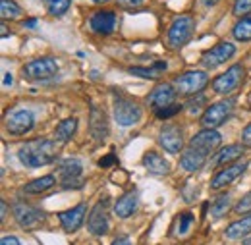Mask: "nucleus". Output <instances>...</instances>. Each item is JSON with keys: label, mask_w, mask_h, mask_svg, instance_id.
Returning a JSON list of instances; mask_svg holds the SVG:
<instances>
[{"label": "nucleus", "mask_w": 251, "mask_h": 245, "mask_svg": "<svg viewBox=\"0 0 251 245\" xmlns=\"http://www.w3.org/2000/svg\"><path fill=\"white\" fill-rule=\"evenodd\" d=\"M58 156V141L54 139H33L20 147L18 158L27 168H41L54 162Z\"/></svg>", "instance_id": "1"}, {"label": "nucleus", "mask_w": 251, "mask_h": 245, "mask_svg": "<svg viewBox=\"0 0 251 245\" xmlns=\"http://www.w3.org/2000/svg\"><path fill=\"white\" fill-rule=\"evenodd\" d=\"M22 74L29 81H47L58 74V62L56 58H50V56L35 58L22 68Z\"/></svg>", "instance_id": "2"}, {"label": "nucleus", "mask_w": 251, "mask_h": 245, "mask_svg": "<svg viewBox=\"0 0 251 245\" xmlns=\"http://www.w3.org/2000/svg\"><path fill=\"white\" fill-rule=\"evenodd\" d=\"M195 31V20L193 16L184 14V16H178L170 27H168V45L172 49H182L184 45H188L191 35Z\"/></svg>", "instance_id": "3"}, {"label": "nucleus", "mask_w": 251, "mask_h": 245, "mask_svg": "<svg viewBox=\"0 0 251 245\" xmlns=\"http://www.w3.org/2000/svg\"><path fill=\"white\" fill-rule=\"evenodd\" d=\"M234 106H236L234 98H224V100H219V102L207 106V110L201 114V125L209 127V129L220 127L222 123L230 118V114L234 112Z\"/></svg>", "instance_id": "4"}, {"label": "nucleus", "mask_w": 251, "mask_h": 245, "mask_svg": "<svg viewBox=\"0 0 251 245\" xmlns=\"http://www.w3.org/2000/svg\"><path fill=\"white\" fill-rule=\"evenodd\" d=\"M207 83H209V75H207V72H201V70H191L174 79L176 91L184 97H193V95L201 93L207 87Z\"/></svg>", "instance_id": "5"}, {"label": "nucleus", "mask_w": 251, "mask_h": 245, "mask_svg": "<svg viewBox=\"0 0 251 245\" xmlns=\"http://www.w3.org/2000/svg\"><path fill=\"white\" fill-rule=\"evenodd\" d=\"M114 120L122 127H129L141 120V106L126 97L114 98Z\"/></svg>", "instance_id": "6"}, {"label": "nucleus", "mask_w": 251, "mask_h": 245, "mask_svg": "<svg viewBox=\"0 0 251 245\" xmlns=\"http://www.w3.org/2000/svg\"><path fill=\"white\" fill-rule=\"evenodd\" d=\"M6 131L10 135H25L35 125V114L27 108H16L6 116Z\"/></svg>", "instance_id": "7"}, {"label": "nucleus", "mask_w": 251, "mask_h": 245, "mask_svg": "<svg viewBox=\"0 0 251 245\" xmlns=\"http://www.w3.org/2000/svg\"><path fill=\"white\" fill-rule=\"evenodd\" d=\"M244 75H246L244 66L234 64V66H230L224 74H220L219 77L213 81V89H215V93H219V95H228V93L236 91L242 85Z\"/></svg>", "instance_id": "8"}, {"label": "nucleus", "mask_w": 251, "mask_h": 245, "mask_svg": "<svg viewBox=\"0 0 251 245\" xmlns=\"http://www.w3.org/2000/svg\"><path fill=\"white\" fill-rule=\"evenodd\" d=\"M234 54H236V47H234L232 43H228V41H226V43H219V45H215L213 49H209V50L203 52L201 64H203L205 68L213 70V68L222 66L224 62H228Z\"/></svg>", "instance_id": "9"}, {"label": "nucleus", "mask_w": 251, "mask_h": 245, "mask_svg": "<svg viewBox=\"0 0 251 245\" xmlns=\"http://www.w3.org/2000/svg\"><path fill=\"white\" fill-rule=\"evenodd\" d=\"M14 216H16V220H18V224H20L22 228H25V230L37 228V226L45 220V213H43V211L35 209L31 205H25V203H22V201H18V203L14 205Z\"/></svg>", "instance_id": "10"}, {"label": "nucleus", "mask_w": 251, "mask_h": 245, "mask_svg": "<svg viewBox=\"0 0 251 245\" xmlns=\"http://www.w3.org/2000/svg\"><path fill=\"white\" fill-rule=\"evenodd\" d=\"M158 143H160V147L164 151H168V153L172 154H178L182 151V147H184V133H182V129L178 125L168 123V125H164L160 129Z\"/></svg>", "instance_id": "11"}, {"label": "nucleus", "mask_w": 251, "mask_h": 245, "mask_svg": "<svg viewBox=\"0 0 251 245\" xmlns=\"http://www.w3.org/2000/svg\"><path fill=\"white\" fill-rule=\"evenodd\" d=\"M220 139H222V135L217 129L205 127V129H201L199 133H195L189 139V147H193V149H197V151H201L205 154H211L220 145Z\"/></svg>", "instance_id": "12"}, {"label": "nucleus", "mask_w": 251, "mask_h": 245, "mask_svg": "<svg viewBox=\"0 0 251 245\" xmlns=\"http://www.w3.org/2000/svg\"><path fill=\"white\" fill-rule=\"evenodd\" d=\"M248 164L246 162H234V164H226L222 170H219L213 180H211V189H222L226 185H230L234 180H238L244 172H246Z\"/></svg>", "instance_id": "13"}, {"label": "nucleus", "mask_w": 251, "mask_h": 245, "mask_svg": "<svg viewBox=\"0 0 251 245\" xmlns=\"http://www.w3.org/2000/svg\"><path fill=\"white\" fill-rule=\"evenodd\" d=\"M87 228L95 236H104L108 232V216H106V201H99L87 218Z\"/></svg>", "instance_id": "14"}, {"label": "nucleus", "mask_w": 251, "mask_h": 245, "mask_svg": "<svg viewBox=\"0 0 251 245\" xmlns=\"http://www.w3.org/2000/svg\"><path fill=\"white\" fill-rule=\"evenodd\" d=\"M89 27L99 35H110L116 27V14L112 10L95 12L89 20Z\"/></svg>", "instance_id": "15"}, {"label": "nucleus", "mask_w": 251, "mask_h": 245, "mask_svg": "<svg viewBox=\"0 0 251 245\" xmlns=\"http://www.w3.org/2000/svg\"><path fill=\"white\" fill-rule=\"evenodd\" d=\"M85 215H87V207L83 203H79L77 207L60 213L58 218H60V224H62V228L66 232H77L81 228L83 220H85Z\"/></svg>", "instance_id": "16"}, {"label": "nucleus", "mask_w": 251, "mask_h": 245, "mask_svg": "<svg viewBox=\"0 0 251 245\" xmlns=\"http://www.w3.org/2000/svg\"><path fill=\"white\" fill-rule=\"evenodd\" d=\"M176 89H174V85H170V83H160L157 85L151 95H149V104L151 106H155V108H164V106H168V104H174V98H176Z\"/></svg>", "instance_id": "17"}, {"label": "nucleus", "mask_w": 251, "mask_h": 245, "mask_svg": "<svg viewBox=\"0 0 251 245\" xmlns=\"http://www.w3.org/2000/svg\"><path fill=\"white\" fill-rule=\"evenodd\" d=\"M205 162H207V154L193 149V147H188L180 156V166L188 172H199L205 166Z\"/></svg>", "instance_id": "18"}, {"label": "nucleus", "mask_w": 251, "mask_h": 245, "mask_svg": "<svg viewBox=\"0 0 251 245\" xmlns=\"http://www.w3.org/2000/svg\"><path fill=\"white\" fill-rule=\"evenodd\" d=\"M143 166L155 176H164L170 172V162L155 151H147L143 154Z\"/></svg>", "instance_id": "19"}, {"label": "nucleus", "mask_w": 251, "mask_h": 245, "mask_svg": "<svg viewBox=\"0 0 251 245\" xmlns=\"http://www.w3.org/2000/svg\"><path fill=\"white\" fill-rule=\"evenodd\" d=\"M91 135H93L97 141H102L106 135H108V123H106V116L104 112L99 108V106H93L91 108Z\"/></svg>", "instance_id": "20"}, {"label": "nucleus", "mask_w": 251, "mask_h": 245, "mask_svg": "<svg viewBox=\"0 0 251 245\" xmlns=\"http://www.w3.org/2000/svg\"><path fill=\"white\" fill-rule=\"evenodd\" d=\"M135 209H137V193H135V191L124 193V195L114 203V213H116L118 218H127V216H131Z\"/></svg>", "instance_id": "21"}, {"label": "nucleus", "mask_w": 251, "mask_h": 245, "mask_svg": "<svg viewBox=\"0 0 251 245\" xmlns=\"http://www.w3.org/2000/svg\"><path fill=\"white\" fill-rule=\"evenodd\" d=\"M224 234H226L228 240H242L244 236L251 234V213L248 216H244L242 220L232 222V224L226 228Z\"/></svg>", "instance_id": "22"}, {"label": "nucleus", "mask_w": 251, "mask_h": 245, "mask_svg": "<svg viewBox=\"0 0 251 245\" xmlns=\"http://www.w3.org/2000/svg\"><path fill=\"white\" fill-rule=\"evenodd\" d=\"M75 129H77V120H75V118H66V120H62V122L56 125V129H54V139H56L58 143H66V141H70V139L74 137Z\"/></svg>", "instance_id": "23"}, {"label": "nucleus", "mask_w": 251, "mask_h": 245, "mask_svg": "<svg viewBox=\"0 0 251 245\" xmlns=\"http://www.w3.org/2000/svg\"><path fill=\"white\" fill-rule=\"evenodd\" d=\"M83 170V164L77 158H66L58 164V172L62 176V180H72V178H79Z\"/></svg>", "instance_id": "24"}, {"label": "nucleus", "mask_w": 251, "mask_h": 245, "mask_svg": "<svg viewBox=\"0 0 251 245\" xmlns=\"http://www.w3.org/2000/svg\"><path fill=\"white\" fill-rule=\"evenodd\" d=\"M244 147L246 145H228L224 149H220L219 154L215 156V164L217 166H224V164H230L232 160L240 158L244 154Z\"/></svg>", "instance_id": "25"}, {"label": "nucleus", "mask_w": 251, "mask_h": 245, "mask_svg": "<svg viewBox=\"0 0 251 245\" xmlns=\"http://www.w3.org/2000/svg\"><path fill=\"white\" fill-rule=\"evenodd\" d=\"M54 184H56L54 176H43V178H37V180L29 182V184L24 187V191L27 195H39V193H45L50 187H54Z\"/></svg>", "instance_id": "26"}, {"label": "nucleus", "mask_w": 251, "mask_h": 245, "mask_svg": "<svg viewBox=\"0 0 251 245\" xmlns=\"http://www.w3.org/2000/svg\"><path fill=\"white\" fill-rule=\"evenodd\" d=\"M232 35H234L236 41H242V43L251 41V16L240 18L236 22V25L232 27Z\"/></svg>", "instance_id": "27"}, {"label": "nucleus", "mask_w": 251, "mask_h": 245, "mask_svg": "<svg viewBox=\"0 0 251 245\" xmlns=\"http://www.w3.org/2000/svg\"><path fill=\"white\" fill-rule=\"evenodd\" d=\"M43 4H45L47 12H49L50 16L60 18V16H64V14L70 10L72 0H43Z\"/></svg>", "instance_id": "28"}, {"label": "nucleus", "mask_w": 251, "mask_h": 245, "mask_svg": "<svg viewBox=\"0 0 251 245\" xmlns=\"http://www.w3.org/2000/svg\"><path fill=\"white\" fill-rule=\"evenodd\" d=\"M0 16L2 20H16L22 16V8L14 0H0Z\"/></svg>", "instance_id": "29"}, {"label": "nucleus", "mask_w": 251, "mask_h": 245, "mask_svg": "<svg viewBox=\"0 0 251 245\" xmlns=\"http://www.w3.org/2000/svg\"><path fill=\"white\" fill-rule=\"evenodd\" d=\"M228 211H230V195L224 193V195H220L219 199L213 203V207H211V216H213V218H222Z\"/></svg>", "instance_id": "30"}, {"label": "nucleus", "mask_w": 251, "mask_h": 245, "mask_svg": "<svg viewBox=\"0 0 251 245\" xmlns=\"http://www.w3.org/2000/svg\"><path fill=\"white\" fill-rule=\"evenodd\" d=\"M191 224H193V215H191V213H182V215H178L176 234H178V236H186L189 232V228H191Z\"/></svg>", "instance_id": "31"}, {"label": "nucleus", "mask_w": 251, "mask_h": 245, "mask_svg": "<svg viewBox=\"0 0 251 245\" xmlns=\"http://www.w3.org/2000/svg\"><path fill=\"white\" fill-rule=\"evenodd\" d=\"M127 72L131 75H137V77H143V79H157L160 75V72L155 66H151V68H129Z\"/></svg>", "instance_id": "32"}, {"label": "nucleus", "mask_w": 251, "mask_h": 245, "mask_svg": "<svg viewBox=\"0 0 251 245\" xmlns=\"http://www.w3.org/2000/svg\"><path fill=\"white\" fill-rule=\"evenodd\" d=\"M232 14L236 18H246L251 14V0H234Z\"/></svg>", "instance_id": "33"}, {"label": "nucleus", "mask_w": 251, "mask_h": 245, "mask_svg": "<svg viewBox=\"0 0 251 245\" xmlns=\"http://www.w3.org/2000/svg\"><path fill=\"white\" fill-rule=\"evenodd\" d=\"M182 108H184L182 104H168V106H164V108H158L157 116L160 118V120H166V118H172V116L180 114Z\"/></svg>", "instance_id": "34"}, {"label": "nucleus", "mask_w": 251, "mask_h": 245, "mask_svg": "<svg viewBox=\"0 0 251 245\" xmlns=\"http://www.w3.org/2000/svg\"><path fill=\"white\" fill-rule=\"evenodd\" d=\"M205 104V97L201 93H197V98H191L188 102V108H189V114L191 116H197L201 112V106Z\"/></svg>", "instance_id": "35"}, {"label": "nucleus", "mask_w": 251, "mask_h": 245, "mask_svg": "<svg viewBox=\"0 0 251 245\" xmlns=\"http://www.w3.org/2000/svg\"><path fill=\"white\" fill-rule=\"evenodd\" d=\"M236 213H240V215L251 213V191L250 193H246V195L240 199V203L236 205Z\"/></svg>", "instance_id": "36"}, {"label": "nucleus", "mask_w": 251, "mask_h": 245, "mask_svg": "<svg viewBox=\"0 0 251 245\" xmlns=\"http://www.w3.org/2000/svg\"><path fill=\"white\" fill-rule=\"evenodd\" d=\"M83 187V182L79 178H72V180H62V189H79Z\"/></svg>", "instance_id": "37"}, {"label": "nucleus", "mask_w": 251, "mask_h": 245, "mask_svg": "<svg viewBox=\"0 0 251 245\" xmlns=\"http://www.w3.org/2000/svg\"><path fill=\"white\" fill-rule=\"evenodd\" d=\"M143 2L145 0H118V4L122 8H139V6H143Z\"/></svg>", "instance_id": "38"}, {"label": "nucleus", "mask_w": 251, "mask_h": 245, "mask_svg": "<svg viewBox=\"0 0 251 245\" xmlns=\"http://www.w3.org/2000/svg\"><path fill=\"white\" fill-rule=\"evenodd\" d=\"M242 143H244L246 147H251V123L246 125V129H244V133H242Z\"/></svg>", "instance_id": "39"}, {"label": "nucleus", "mask_w": 251, "mask_h": 245, "mask_svg": "<svg viewBox=\"0 0 251 245\" xmlns=\"http://www.w3.org/2000/svg\"><path fill=\"white\" fill-rule=\"evenodd\" d=\"M114 162H116V156L110 153L108 156H104V158L99 160V166H100V168H106V166H110V164H114Z\"/></svg>", "instance_id": "40"}, {"label": "nucleus", "mask_w": 251, "mask_h": 245, "mask_svg": "<svg viewBox=\"0 0 251 245\" xmlns=\"http://www.w3.org/2000/svg\"><path fill=\"white\" fill-rule=\"evenodd\" d=\"M0 245H22V244H20V240L16 236H6V238H2Z\"/></svg>", "instance_id": "41"}, {"label": "nucleus", "mask_w": 251, "mask_h": 245, "mask_svg": "<svg viewBox=\"0 0 251 245\" xmlns=\"http://www.w3.org/2000/svg\"><path fill=\"white\" fill-rule=\"evenodd\" d=\"M12 83H14V79H12V74H8V72H6V74H4V87H10Z\"/></svg>", "instance_id": "42"}, {"label": "nucleus", "mask_w": 251, "mask_h": 245, "mask_svg": "<svg viewBox=\"0 0 251 245\" xmlns=\"http://www.w3.org/2000/svg\"><path fill=\"white\" fill-rule=\"evenodd\" d=\"M112 245H131V244H129V240H127V238H118V240H114V242H112Z\"/></svg>", "instance_id": "43"}, {"label": "nucleus", "mask_w": 251, "mask_h": 245, "mask_svg": "<svg viewBox=\"0 0 251 245\" xmlns=\"http://www.w3.org/2000/svg\"><path fill=\"white\" fill-rule=\"evenodd\" d=\"M24 27H29V29H33V27H37V20H35V18H31V20L24 22Z\"/></svg>", "instance_id": "44"}, {"label": "nucleus", "mask_w": 251, "mask_h": 245, "mask_svg": "<svg viewBox=\"0 0 251 245\" xmlns=\"http://www.w3.org/2000/svg\"><path fill=\"white\" fill-rule=\"evenodd\" d=\"M0 207H2V216H0V218L4 220L6 215H8V205H6V201H0Z\"/></svg>", "instance_id": "45"}, {"label": "nucleus", "mask_w": 251, "mask_h": 245, "mask_svg": "<svg viewBox=\"0 0 251 245\" xmlns=\"http://www.w3.org/2000/svg\"><path fill=\"white\" fill-rule=\"evenodd\" d=\"M201 2H203V6H209L211 8V6H217L220 0H201Z\"/></svg>", "instance_id": "46"}, {"label": "nucleus", "mask_w": 251, "mask_h": 245, "mask_svg": "<svg viewBox=\"0 0 251 245\" xmlns=\"http://www.w3.org/2000/svg\"><path fill=\"white\" fill-rule=\"evenodd\" d=\"M0 35H2V37H8V27H6L4 24H2V33H0Z\"/></svg>", "instance_id": "47"}, {"label": "nucleus", "mask_w": 251, "mask_h": 245, "mask_svg": "<svg viewBox=\"0 0 251 245\" xmlns=\"http://www.w3.org/2000/svg\"><path fill=\"white\" fill-rule=\"evenodd\" d=\"M95 4H104V2H108V0H93Z\"/></svg>", "instance_id": "48"}, {"label": "nucleus", "mask_w": 251, "mask_h": 245, "mask_svg": "<svg viewBox=\"0 0 251 245\" xmlns=\"http://www.w3.org/2000/svg\"><path fill=\"white\" fill-rule=\"evenodd\" d=\"M244 245H251V238H248V240L244 242Z\"/></svg>", "instance_id": "49"}]
</instances>
